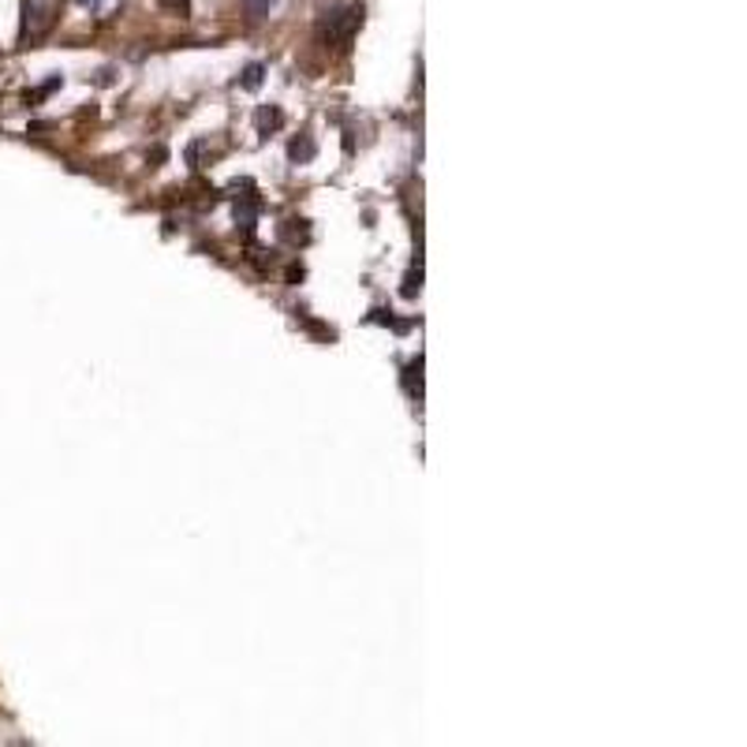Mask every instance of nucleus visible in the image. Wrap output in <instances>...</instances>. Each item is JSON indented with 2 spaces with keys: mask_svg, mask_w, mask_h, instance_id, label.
Masks as SVG:
<instances>
[{
  "mask_svg": "<svg viewBox=\"0 0 747 747\" xmlns=\"http://www.w3.org/2000/svg\"><path fill=\"white\" fill-rule=\"evenodd\" d=\"M61 15V0H23V42H38Z\"/></svg>",
  "mask_w": 747,
  "mask_h": 747,
  "instance_id": "f257e3e1",
  "label": "nucleus"
},
{
  "mask_svg": "<svg viewBox=\"0 0 747 747\" xmlns=\"http://www.w3.org/2000/svg\"><path fill=\"white\" fill-rule=\"evenodd\" d=\"M362 23V8L351 4V8H337V12H329V19L322 23V38H326L329 45H344L351 34H356V27Z\"/></svg>",
  "mask_w": 747,
  "mask_h": 747,
  "instance_id": "f03ea898",
  "label": "nucleus"
},
{
  "mask_svg": "<svg viewBox=\"0 0 747 747\" xmlns=\"http://www.w3.org/2000/svg\"><path fill=\"white\" fill-rule=\"evenodd\" d=\"M243 8H248L251 19H265L273 12V0H243Z\"/></svg>",
  "mask_w": 747,
  "mask_h": 747,
  "instance_id": "7ed1b4c3",
  "label": "nucleus"
},
{
  "mask_svg": "<svg viewBox=\"0 0 747 747\" xmlns=\"http://www.w3.org/2000/svg\"><path fill=\"white\" fill-rule=\"evenodd\" d=\"M157 4H161L165 12H172V15H187V12H191V0H157Z\"/></svg>",
  "mask_w": 747,
  "mask_h": 747,
  "instance_id": "20e7f679",
  "label": "nucleus"
},
{
  "mask_svg": "<svg viewBox=\"0 0 747 747\" xmlns=\"http://www.w3.org/2000/svg\"><path fill=\"white\" fill-rule=\"evenodd\" d=\"M259 75H262V67H259V64L248 67V78H243V86H254V83H259Z\"/></svg>",
  "mask_w": 747,
  "mask_h": 747,
  "instance_id": "39448f33",
  "label": "nucleus"
}]
</instances>
